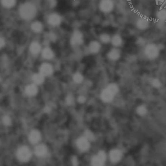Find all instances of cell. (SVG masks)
Wrapping results in <instances>:
<instances>
[{"label":"cell","mask_w":166,"mask_h":166,"mask_svg":"<svg viewBox=\"0 0 166 166\" xmlns=\"http://www.w3.org/2000/svg\"><path fill=\"white\" fill-rule=\"evenodd\" d=\"M77 147L79 149L81 150H86L89 149L90 143L88 142V140L86 138H80L78 140L77 142Z\"/></svg>","instance_id":"cell-16"},{"label":"cell","mask_w":166,"mask_h":166,"mask_svg":"<svg viewBox=\"0 0 166 166\" xmlns=\"http://www.w3.org/2000/svg\"><path fill=\"white\" fill-rule=\"evenodd\" d=\"M85 100H86V99H85V97L83 96H80L79 98V101L80 103H84L85 101Z\"/></svg>","instance_id":"cell-39"},{"label":"cell","mask_w":166,"mask_h":166,"mask_svg":"<svg viewBox=\"0 0 166 166\" xmlns=\"http://www.w3.org/2000/svg\"><path fill=\"white\" fill-rule=\"evenodd\" d=\"M0 3L3 8L6 9H11L16 7L17 0H0Z\"/></svg>","instance_id":"cell-17"},{"label":"cell","mask_w":166,"mask_h":166,"mask_svg":"<svg viewBox=\"0 0 166 166\" xmlns=\"http://www.w3.org/2000/svg\"><path fill=\"white\" fill-rule=\"evenodd\" d=\"M121 56V52L119 48H116V47H113L107 53V57L109 60L112 61H116L119 60Z\"/></svg>","instance_id":"cell-14"},{"label":"cell","mask_w":166,"mask_h":166,"mask_svg":"<svg viewBox=\"0 0 166 166\" xmlns=\"http://www.w3.org/2000/svg\"><path fill=\"white\" fill-rule=\"evenodd\" d=\"M153 85H154L155 86H157V87H158V86H159L160 85V81L158 80H157V79H155V80H153Z\"/></svg>","instance_id":"cell-37"},{"label":"cell","mask_w":166,"mask_h":166,"mask_svg":"<svg viewBox=\"0 0 166 166\" xmlns=\"http://www.w3.org/2000/svg\"><path fill=\"white\" fill-rule=\"evenodd\" d=\"M157 21L166 22V9L162 7L156 13Z\"/></svg>","instance_id":"cell-21"},{"label":"cell","mask_w":166,"mask_h":166,"mask_svg":"<svg viewBox=\"0 0 166 166\" xmlns=\"http://www.w3.org/2000/svg\"><path fill=\"white\" fill-rule=\"evenodd\" d=\"M134 25L140 31H145L150 27V21L149 18L146 16H140L136 19Z\"/></svg>","instance_id":"cell-6"},{"label":"cell","mask_w":166,"mask_h":166,"mask_svg":"<svg viewBox=\"0 0 166 166\" xmlns=\"http://www.w3.org/2000/svg\"><path fill=\"white\" fill-rule=\"evenodd\" d=\"M165 22H160V21H158L157 22V27H159V28L162 29L165 26Z\"/></svg>","instance_id":"cell-35"},{"label":"cell","mask_w":166,"mask_h":166,"mask_svg":"<svg viewBox=\"0 0 166 166\" xmlns=\"http://www.w3.org/2000/svg\"><path fill=\"white\" fill-rule=\"evenodd\" d=\"M165 1V0H155L156 3H157L158 5H161L162 6L163 3Z\"/></svg>","instance_id":"cell-36"},{"label":"cell","mask_w":166,"mask_h":166,"mask_svg":"<svg viewBox=\"0 0 166 166\" xmlns=\"http://www.w3.org/2000/svg\"><path fill=\"white\" fill-rule=\"evenodd\" d=\"M40 55H41L42 59L47 60V61L52 60L55 57L54 50L49 46H46L43 47Z\"/></svg>","instance_id":"cell-11"},{"label":"cell","mask_w":166,"mask_h":166,"mask_svg":"<svg viewBox=\"0 0 166 166\" xmlns=\"http://www.w3.org/2000/svg\"><path fill=\"white\" fill-rule=\"evenodd\" d=\"M44 76L42 75L40 73H38V74H35L32 75V80L34 83L37 84H40L43 83L44 81Z\"/></svg>","instance_id":"cell-26"},{"label":"cell","mask_w":166,"mask_h":166,"mask_svg":"<svg viewBox=\"0 0 166 166\" xmlns=\"http://www.w3.org/2000/svg\"><path fill=\"white\" fill-rule=\"evenodd\" d=\"M110 44L112 45L113 47H116V48H120L124 44V40L121 35L119 34H114L111 37V41Z\"/></svg>","instance_id":"cell-13"},{"label":"cell","mask_w":166,"mask_h":166,"mask_svg":"<svg viewBox=\"0 0 166 166\" xmlns=\"http://www.w3.org/2000/svg\"><path fill=\"white\" fill-rule=\"evenodd\" d=\"M7 45V41L3 36H0V50L5 48Z\"/></svg>","instance_id":"cell-29"},{"label":"cell","mask_w":166,"mask_h":166,"mask_svg":"<svg viewBox=\"0 0 166 166\" xmlns=\"http://www.w3.org/2000/svg\"><path fill=\"white\" fill-rule=\"evenodd\" d=\"M160 48L155 43L147 44L143 48V53L145 57L150 60H154L158 57L160 55Z\"/></svg>","instance_id":"cell-2"},{"label":"cell","mask_w":166,"mask_h":166,"mask_svg":"<svg viewBox=\"0 0 166 166\" xmlns=\"http://www.w3.org/2000/svg\"><path fill=\"white\" fill-rule=\"evenodd\" d=\"M26 94L29 96H34L38 92V88L36 85L30 84L27 86L26 89Z\"/></svg>","instance_id":"cell-24"},{"label":"cell","mask_w":166,"mask_h":166,"mask_svg":"<svg viewBox=\"0 0 166 166\" xmlns=\"http://www.w3.org/2000/svg\"><path fill=\"white\" fill-rule=\"evenodd\" d=\"M40 73L44 77L50 76L53 73V67L49 62H44L40 66Z\"/></svg>","instance_id":"cell-12"},{"label":"cell","mask_w":166,"mask_h":166,"mask_svg":"<svg viewBox=\"0 0 166 166\" xmlns=\"http://www.w3.org/2000/svg\"><path fill=\"white\" fill-rule=\"evenodd\" d=\"M114 95V94H113V93L110 92L109 89L107 88L102 92L101 98L105 102H110L112 100Z\"/></svg>","instance_id":"cell-22"},{"label":"cell","mask_w":166,"mask_h":166,"mask_svg":"<svg viewBox=\"0 0 166 166\" xmlns=\"http://www.w3.org/2000/svg\"><path fill=\"white\" fill-rule=\"evenodd\" d=\"M85 136H86V137L88 140H94V134H92V132H91L90 131H86L85 132Z\"/></svg>","instance_id":"cell-31"},{"label":"cell","mask_w":166,"mask_h":166,"mask_svg":"<svg viewBox=\"0 0 166 166\" xmlns=\"http://www.w3.org/2000/svg\"><path fill=\"white\" fill-rule=\"evenodd\" d=\"M115 2L114 0H100L98 3L99 11L104 14H109L115 9Z\"/></svg>","instance_id":"cell-5"},{"label":"cell","mask_w":166,"mask_h":166,"mask_svg":"<svg viewBox=\"0 0 166 166\" xmlns=\"http://www.w3.org/2000/svg\"><path fill=\"white\" fill-rule=\"evenodd\" d=\"M48 5L50 7H55L57 5V0H48Z\"/></svg>","instance_id":"cell-32"},{"label":"cell","mask_w":166,"mask_h":166,"mask_svg":"<svg viewBox=\"0 0 166 166\" xmlns=\"http://www.w3.org/2000/svg\"><path fill=\"white\" fill-rule=\"evenodd\" d=\"M107 88L109 89L112 93H113V94H114V95L116 94V93L118 91L117 87L116 85H115V84H110V85H109V86H108Z\"/></svg>","instance_id":"cell-28"},{"label":"cell","mask_w":166,"mask_h":166,"mask_svg":"<svg viewBox=\"0 0 166 166\" xmlns=\"http://www.w3.org/2000/svg\"><path fill=\"white\" fill-rule=\"evenodd\" d=\"M46 38L49 43H55L58 40V35L53 31H50L46 34Z\"/></svg>","instance_id":"cell-25"},{"label":"cell","mask_w":166,"mask_h":166,"mask_svg":"<svg viewBox=\"0 0 166 166\" xmlns=\"http://www.w3.org/2000/svg\"><path fill=\"white\" fill-rule=\"evenodd\" d=\"M110 158L113 162H117L121 158V153L119 150H113L110 153Z\"/></svg>","instance_id":"cell-23"},{"label":"cell","mask_w":166,"mask_h":166,"mask_svg":"<svg viewBox=\"0 0 166 166\" xmlns=\"http://www.w3.org/2000/svg\"><path fill=\"white\" fill-rule=\"evenodd\" d=\"M29 29L32 33L40 34L44 32L45 27L42 21L38 20H34L30 24Z\"/></svg>","instance_id":"cell-7"},{"label":"cell","mask_w":166,"mask_h":166,"mask_svg":"<svg viewBox=\"0 0 166 166\" xmlns=\"http://www.w3.org/2000/svg\"><path fill=\"white\" fill-rule=\"evenodd\" d=\"M63 22L62 16L59 13L56 12H52L47 16V24L52 28H57L61 26Z\"/></svg>","instance_id":"cell-4"},{"label":"cell","mask_w":166,"mask_h":166,"mask_svg":"<svg viewBox=\"0 0 166 166\" xmlns=\"http://www.w3.org/2000/svg\"><path fill=\"white\" fill-rule=\"evenodd\" d=\"M138 112L140 115L145 114L146 113V109L144 107H140L138 109Z\"/></svg>","instance_id":"cell-33"},{"label":"cell","mask_w":166,"mask_h":166,"mask_svg":"<svg viewBox=\"0 0 166 166\" xmlns=\"http://www.w3.org/2000/svg\"><path fill=\"white\" fill-rule=\"evenodd\" d=\"M106 155L104 152H99L98 155L93 158L92 161V166H103L104 164Z\"/></svg>","instance_id":"cell-15"},{"label":"cell","mask_w":166,"mask_h":166,"mask_svg":"<svg viewBox=\"0 0 166 166\" xmlns=\"http://www.w3.org/2000/svg\"><path fill=\"white\" fill-rule=\"evenodd\" d=\"M35 155L38 157H43L46 156L47 153V149L46 145H39L35 148L34 150Z\"/></svg>","instance_id":"cell-18"},{"label":"cell","mask_w":166,"mask_h":166,"mask_svg":"<svg viewBox=\"0 0 166 166\" xmlns=\"http://www.w3.org/2000/svg\"><path fill=\"white\" fill-rule=\"evenodd\" d=\"M112 36L107 32H103L99 36V41L102 44H110Z\"/></svg>","instance_id":"cell-20"},{"label":"cell","mask_w":166,"mask_h":166,"mask_svg":"<svg viewBox=\"0 0 166 166\" xmlns=\"http://www.w3.org/2000/svg\"><path fill=\"white\" fill-rule=\"evenodd\" d=\"M43 49L42 44L38 40H32L29 44V51L32 56H38L41 54L42 50Z\"/></svg>","instance_id":"cell-8"},{"label":"cell","mask_w":166,"mask_h":166,"mask_svg":"<svg viewBox=\"0 0 166 166\" xmlns=\"http://www.w3.org/2000/svg\"><path fill=\"white\" fill-rule=\"evenodd\" d=\"M84 36L82 32L79 29H75L71 34L70 39V44L72 47L77 48L81 46L84 44Z\"/></svg>","instance_id":"cell-3"},{"label":"cell","mask_w":166,"mask_h":166,"mask_svg":"<svg viewBox=\"0 0 166 166\" xmlns=\"http://www.w3.org/2000/svg\"><path fill=\"white\" fill-rule=\"evenodd\" d=\"M3 122L5 125H8L9 126V125L11 124V118L9 117V116H7V115H6V116H4L3 118Z\"/></svg>","instance_id":"cell-30"},{"label":"cell","mask_w":166,"mask_h":166,"mask_svg":"<svg viewBox=\"0 0 166 166\" xmlns=\"http://www.w3.org/2000/svg\"><path fill=\"white\" fill-rule=\"evenodd\" d=\"M162 7H163V8L166 9V0H165V1L164 2V3H163V5H162Z\"/></svg>","instance_id":"cell-40"},{"label":"cell","mask_w":166,"mask_h":166,"mask_svg":"<svg viewBox=\"0 0 166 166\" xmlns=\"http://www.w3.org/2000/svg\"><path fill=\"white\" fill-rule=\"evenodd\" d=\"M18 13L20 18L26 22H32L36 17L38 10L33 1H26L18 7Z\"/></svg>","instance_id":"cell-1"},{"label":"cell","mask_w":166,"mask_h":166,"mask_svg":"<svg viewBox=\"0 0 166 166\" xmlns=\"http://www.w3.org/2000/svg\"><path fill=\"white\" fill-rule=\"evenodd\" d=\"M74 99L72 95H69L68 97L66 98V102L68 105H72L74 103Z\"/></svg>","instance_id":"cell-34"},{"label":"cell","mask_w":166,"mask_h":166,"mask_svg":"<svg viewBox=\"0 0 166 166\" xmlns=\"http://www.w3.org/2000/svg\"><path fill=\"white\" fill-rule=\"evenodd\" d=\"M72 163L74 166L78 165V161H77V158H74V159H73V160H72Z\"/></svg>","instance_id":"cell-38"},{"label":"cell","mask_w":166,"mask_h":166,"mask_svg":"<svg viewBox=\"0 0 166 166\" xmlns=\"http://www.w3.org/2000/svg\"><path fill=\"white\" fill-rule=\"evenodd\" d=\"M102 49V44L97 40H92L88 45V51L90 53L96 55L101 51Z\"/></svg>","instance_id":"cell-10"},{"label":"cell","mask_w":166,"mask_h":166,"mask_svg":"<svg viewBox=\"0 0 166 166\" xmlns=\"http://www.w3.org/2000/svg\"><path fill=\"white\" fill-rule=\"evenodd\" d=\"M18 158L22 162H27L31 157V152L28 147H22L18 150Z\"/></svg>","instance_id":"cell-9"},{"label":"cell","mask_w":166,"mask_h":166,"mask_svg":"<svg viewBox=\"0 0 166 166\" xmlns=\"http://www.w3.org/2000/svg\"><path fill=\"white\" fill-rule=\"evenodd\" d=\"M29 140L32 143H37L41 139V135L38 130H32L29 134Z\"/></svg>","instance_id":"cell-19"},{"label":"cell","mask_w":166,"mask_h":166,"mask_svg":"<svg viewBox=\"0 0 166 166\" xmlns=\"http://www.w3.org/2000/svg\"><path fill=\"white\" fill-rule=\"evenodd\" d=\"M73 79H74L75 82L80 83L83 80V76L80 73H76V74H74V77H73Z\"/></svg>","instance_id":"cell-27"}]
</instances>
